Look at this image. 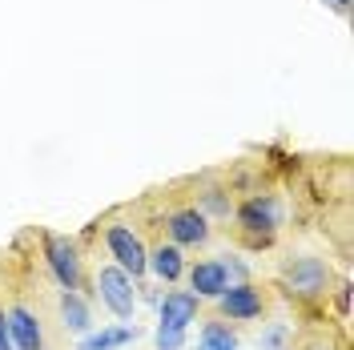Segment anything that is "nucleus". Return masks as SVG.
<instances>
[{
	"label": "nucleus",
	"instance_id": "obj_1",
	"mask_svg": "<svg viewBox=\"0 0 354 350\" xmlns=\"http://www.w3.org/2000/svg\"><path fill=\"white\" fill-rule=\"evenodd\" d=\"M97 294H101V302H105L117 318H133V310H137V290H133V278L117 262L97 270Z\"/></svg>",
	"mask_w": 354,
	"mask_h": 350
},
{
	"label": "nucleus",
	"instance_id": "obj_2",
	"mask_svg": "<svg viewBox=\"0 0 354 350\" xmlns=\"http://www.w3.org/2000/svg\"><path fill=\"white\" fill-rule=\"evenodd\" d=\"M44 262L61 290H81V250L65 234H44Z\"/></svg>",
	"mask_w": 354,
	"mask_h": 350
},
{
	"label": "nucleus",
	"instance_id": "obj_3",
	"mask_svg": "<svg viewBox=\"0 0 354 350\" xmlns=\"http://www.w3.org/2000/svg\"><path fill=\"white\" fill-rule=\"evenodd\" d=\"M105 246H109V254L117 258V266H121L129 278H141V274L149 270V250L141 246V238L133 234L129 225L113 221L109 230H105Z\"/></svg>",
	"mask_w": 354,
	"mask_h": 350
},
{
	"label": "nucleus",
	"instance_id": "obj_4",
	"mask_svg": "<svg viewBox=\"0 0 354 350\" xmlns=\"http://www.w3.org/2000/svg\"><path fill=\"white\" fill-rule=\"evenodd\" d=\"M238 221H242L245 234H254V241H266L274 230H278V221H282V205H278V197L258 194L238 210Z\"/></svg>",
	"mask_w": 354,
	"mask_h": 350
},
{
	"label": "nucleus",
	"instance_id": "obj_5",
	"mask_svg": "<svg viewBox=\"0 0 354 350\" xmlns=\"http://www.w3.org/2000/svg\"><path fill=\"white\" fill-rule=\"evenodd\" d=\"M218 302H221V314H230L234 322H250V318H258V314L266 310L262 290H258V286H250V282L225 286V290L218 294Z\"/></svg>",
	"mask_w": 354,
	"mask_h": 350
},
{
	"label": "nucleus",
	"instance_id": "obj_6",
	"mask_svg": "<svg viewBox=\"0 0 354 350\" xmlns=\"http://www.w3.org/2000/svg\"><path fill=\"white\" fill-rule=\"evenodd\" d=\"M4 322H8V338H12L17 350H44V330H41V322H37L32 310L12 306L4 314Z\"/></svg>",
	"mask_w": 354,
	"mask_h": 350
},
{
	"label": "nucleus",
	"instance_id": "obj_7",
	"mask_svg": "<svg viewBox=\"0 0 354 350\" xmlns=\"http://www.w3.org/2000/svg\"><path fill=\"white\" fill-rule=\"evenodd\" d=\"M198 294H185V290H174L161 298V326L174 330H189V322H198Z\"/></svg>",
	"mask_w": 354,
	"mask_h": 350
},
{
	"label": "nucleus",
	"instance_id": "obj_8",
	"mask_svg": "<svg viewBox=\"0 0 354 350\" xmlns=\"http://www.w3.org/2000/svg\"><path fill=\"white\" fill-rule=\"evenodd\" d=\"M326 278H330V270L318 262V258H298L286 274V282L294 294H322L326 290Z\"/></svg>",
	"mask_w": 354,
	"mask_h": 350
},
{
	"label": "nucleus",
	"instance_id": "obj_9",
	"mask_svg": "<svg viewBox=\"0 0 354 350\" xmlns=\"http://www.w3.org/2000/svg\"><path fill=\"white\" fill-rule=\"evenodd\" d=\"M169 238H174V246H201L209 238V221L201 210H177L169 218Z\"/></svg>",
	"mask_w": 354,
	"mask_h": 350
},
{
	"label": "nucleus",
	"instance_id": "obj_10",
	"mask_svg": "<svg viewBox=\"0 0 354 350\" xmlns=\"http://www.w3.org/2000/svg\"><path fill=\"white\" fill-rule=\"evenodd\" d=\"M189 286L198 290V298H218L221 290L230 286V266L209 258V262H198L189 270Z\"/></svg>",
	"mask_w": 354,
	"mask_h": 350
},
{
	"label": "nucleus",
	"instance_id": "obj_11",
	"mask_svg": "<svg viewBox=\"0 0 354 350\" xmlns=\"http://www.w3.org/2000/svg\"><path fill=\"white\" fill-rule=\"evenodd\" d=\"M137 334H141V330L129 326V322H121V326H105V330H88L77 350H121V347H129Z\"/></svg>",
	"mask_w": 354,
	"mask_h": 350
},
{
	"label": "nucleus",
	"instance_id": "obj_12",
	"mask_svg": "<svg viewBox=\"0 0 354 350\" xmlns=\"http://www.w3.org/2000/svg\"><path fill=\"white\" fill-rule=\"evenodd\" d=\"M61 322H65V330H73V334H88V326H93V314H88L85 298H81L77 290H65V294H61Z\"/></svg>",
	"mask_w": 354,
	"mask_h": 350
},
{
	"label": "nucleus",
	"instance_id": "obj_13",
	"mask_svg": "<svg viewBox=\"0 0 354 350\" xmlns=\"http://www.w3.org/2000/svg\"><path fill=\"white\" fill-rule=\"evenodd\" d=\"M149 270H153L161 282H177L185 274V258H181V246H157L149 254Z\"/></svg>",
	"mask_w": 354,
	"mask_h": 350
},
{
	"label": "nucleus",
	"instance_id": "obj_14",
	"mask_svg": "<svg viewBox=\"0 0 354 350\" xmlns=\"http://www.w3.org/2000/svg\"><path fill=\"white\" fill-rule=\"evenodd\" d=\"M198 350H238V334L230 326H221V322H209V326L201 330Z\"/></svg>",
	"mask_w": 354,
	"mask_h": 350
},
{
	"label": "nucleus",
	"instance_id": "obj_15",
	"mask_svg": "<svg viewBox=\"0 0 354 350\" xmlns=\"http://www.w3.org/2000/svg\"><path fill=\"white\" fill-rule=\"evenodd\" d=\"M157 350H181L185 347V330H174V326H157Z\"/></svg>",
	"mask_w": 354,
	"mask_h": 350
},
{
	"label": "nucleus",
	"instance_id": "obj_16",
	"mask_svg": "<svg viewBox=\"0 0 354 350\" xmlns=\"http://www.w3.org/2000/svg\"><path fill=\"white\" fill-rule=\"evenodd\" d=\"M282 338H286V326H274V330H266V334H262V347L274 350L278 342H282Z\"/></svg>",
	"mask_w": 354,
	"mask_h": 350
},
{
	"label": "nucleus",
	"instance_id": "obj_17",
	"mask_svg": "<svg viewBox=\"0 0 354 350\" xmlns=\"http://www.w3.org/2000/svg\"><path fill=\"white\" fill-rule=\"evenodd\" d=\"M0 350H17L12 347V338H8V322H4V314H0Z\"/></svg>",
	"mask_w": 354,
	"mask_h": 350
},
{
	"label": "nucleus",
	"instance_id": "obj_18",
	"mask_svg": "<svg viewBox=\"0 0 354 350\" xmlns=\"http://www.w3.org/2000/svg\"><path fill=\"white\" fill-rule=\"evenodd\" d=\"M322 4H330L338 17H346V12H351V0H322Z\"/></svg>",
	"mask_w": 354,
	"mask_h": 350
}]
</instances>
